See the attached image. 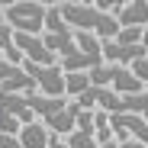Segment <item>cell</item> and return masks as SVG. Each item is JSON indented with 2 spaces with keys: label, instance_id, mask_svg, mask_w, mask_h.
Instances as JSON below:
<instances>
[{
  "label": "cell",
  "instance_id": "1",
  "mask_svg": "<svg viewBox=\"0 0 148 148\" xmlns=\"http://www.w3.org/2000/svg\"><path fill=\"white\" fill-rule=\"evenodd\" d=\"M61 19L68 23V29L74 32H90L100 42H113L119 36V23L110 13H100L93 3H77V0H68V3H58Z\"/></svg>",
  "mask_w": 148,
  "mask_h": 148
},
{
  "label": "cell",
  "instance_id": "2",
  "mask_svg": "<svg viewBox=\"0 0 148 148\" xmlns=\"http://www.w3.org/2000/svg\"><path fill=\"white\" fill-rule=\"evenodd\" d=\"M45 13H48V7L39 3V0H3V16H7V26L13 32L42 36Z\"/></svg>",
  "mask_w": 148,
  "mask_h": 148
},
{
  "label": "cell",
  "instance_id": "3",
  "mask_svg": "<svg viewBox=\"0 0 148 148\" xmlns=\"http://www.w3.org/2000/svg\"><path fill=\"white\" fill-rule=\"evenodd\" d=\"M42 42H45V48H48V52L58 58V64H61L68 55H74V48H77V45H74V29H68V23L61 19L58 7H48V13H45Z\"/></svg>",
  "mask_w": 148,
  "mask_h": 148
},
{
  "label": "cell",
  "instance_id": "4",
  "mask_svg": "<svg viewBox=\"0 0 148 148\" xmlns=\"http://www.w3.org/2000/svg\"><path fill=\"white\" fill-rule=\"evenodd\" d=\"M19 68L36 81V90L42 97H64V71H61V64L42 68V64H32V61H23Z\"/></svg>",
  "mask_w": 148,
  "mask_h": 148
},
{
  "label": "cell",
  "instance_id": "5",
  "mask_svg": "<svg viewBox=\"0 0 148 148\" xmlns=\"http://www.w3.org/2000/svg\"><path fill=\"white\" fill-rule=\"evenodd\" d=\"M13 45H16V52L23 55V61H32V64H42V68H55V64H58V58L45 48L42 36L16 32V36H13Z\"/></svg>",
  "mask_w": 148,
  "mask_h": 148
},
{
  "label": "cell",
  "instance_id": "6",
  "mask_svg": "<svg viewBox=\"0 0 148 148\" xmlns=\"http://www.w3.org/2000/svg\"><path fill=\"white\" fill-rule=\"evenodd\" d=\"M77 116H81V103L77 100H71L61 113H55L52 119H45V129L52 132V135H61V138H68L74 129H77Z\"/></svg>",
  "mask_w": 148,
  "mask_h": 148
},
{
  "label": "cell",
  "instance_id": "7",
  "mask_svg": "<svg viewBox=\"0 0 148 148\" xmlns=\"http://www.w3.org/2000/svg\"><path fill=\"white\" fill-rule=\"evenodd\" d=\"M116 23H119V29H145L148 26V0H132V3H122L116 10Z\"/></svg>",
  "mask_w": 148,
  "mask_h": 148
},
{
  "label": "cell",
  "instance_id": "8",
  "mask_svg": "<svg viewBox=\"0 0 148 148\" xmlns=\"http://www.w3.org/2000/svg\"><path fill=\"white\" fill-rule=\"evenodd\" d=\"M0 110H7L19 119V126H29V122H36V113L29 110V97L23 93H0Z\"/></svg>",
  "mask_w": 148,
  "mask_h": 148
},
{
  "label": "cell",
  "instance_id": "9",
  "mask_svg": "<svg viewBox=\"0 0 148 148\" xmlns=\"http://www.w3.org/2000/svg\"><path fill=\"white\" fill-rule=\"evenodd\" d=\"M48 138H52V132H48L45 122H39V119L19 129V145L23 148H48Z\"/></svg>",
  "mask_w": 148,
  "mask_h": 148
},
{
  "label": "cell",
  "instance_id": "10",
  "mask_svg": "<svg viewBox=\"0 0 148 148\" xmlns=\"http://www.w3.org/2000/svg\"><path fill=\"white\" fill-rule=\"evenodd\" d=\"M110 90L119 93V97H132V93H145V84L132 74V68H119V74H116V81H113Z\"/></svg>",
  "mask_w": 148,
  "mask_h": 148
},
{
  "label": "cell",
  "instance_id": "11",
  "mask_svg": "<svg viewBox=\"0 0 148 148\" xmlns=\"http://www.w3.org/2000/svg\"><path fill=\"white\" fill-rule=\"evenodd\" d=\"M90 74L87 71H74V74H64V97L68 100H77V97H84L90 90Z\"/></svg>",
  "mask_w": 148,
  "mask_h": 148
},
{
  "label": "cell",
  "instance_id": "12",
  "mask_svg": "<svg viewBox=\"0 0 148 148\" xmlns=\"http://www.w3.org/2000/svg\"><path fill=\"white\" fill-rule=\"evenodd\" d=\"M116 74H119V64H100V68L90 71V84L93 87H113Z\"/></svg>",
  "mask_w": 148,
  "mask_h": 148
},
{
  "label": "cell",
  "instance_id": "13",
  "mask_svg": "<svg viewBox=\"0 0 148 148\" xmlns=\"http://www.w3.org/2000/svg\"><path fill=\"white\" fill-rule=\"evenodd\" d=\"M68 148H100L93 138V129H74L68 135Z\"/></svg>",
  "mask_w": 148,
  "mask_h": 148
},
{
  "label": "cell",
  "instance_id": "14",
  "mask_svg": "<svg viewBox=\"0 0 148 148\" xmlns=\"http://www.w3.org/2000/svg\"><path fill=\"white\" fill-rule=\"evenodd\" d=\"M19 129H23L19 119L7 110H0V135H19Z\"/></svg>",
  "mask_w": 148,
  "mask_h": 148
},
{
  "label": "cell",
  "instance_id": "15",
  "mask_svg": "<svg viewBox=\"0 0 148 148\" xmlns=\"http://www.w3.org/2000/svg\"><path fill=\"white\" fill-rule=\"evenodd\" d=\"M142 32H145V29L126 26V29H119V36H116L113 42H116V45H142Z\"/></svg>",
  "mask_w": 148,
  "mask_h": 148
},
{
  "label": "cell",
  "instance_id": "16",
  "mask_svg": "<svg viewBox=\"0 0 148 148\" xmlns=\"http://www.w3.org/2000/svg\"><path fill=\"white\" fill-rule=\"evenodd\" d=\"M16 74H19V68H16V64H10V61L3 58V52H0V84H7L10 77H16Z\"/></svg>",
  "mask_w": 148,
  "mask_h": 148
},
{
  "label": "cell",
  "instance_id": "17",
  "mask_svg": "<svg viewBox=\"0 0 148 148\" xmlns=\"http://www.w3.org/2000/svg\"><path fill=\"white\" fill-rule=\"evenodd\" d=\"M132 74H135V77L145 84V90H148V58H142V61H135L132 64Z\"/></svg>",
  "mask_w": 148,
  "mask_h": 148
},
{
  "label": "cell",
  "instance_id": "18",
  "mask_svg": "<svg viewBox=\"0 0 148 148\" xmlns=\"http://www.w3.org/2000/svg\"><path fill=\"white\" fill-rule=\"evenodd\" d=\"M0 148H23L19 135H0Z\"/></svg>",
  "mask_w": 148,
  "mask_h": 148
},
{
  "label": "cell",
  "instance_id": "19",
  "mask_svg": "<svg viewBox=\"0 0 148 148\" xmlns=\"http://www.w3.org/2000/svg\"><path fill=\"white\" fill-rule=\"evenodd\" d=\"M48 148H68V138H61V135H52V138H48Z\"/></svg>",
  "mask_w": 148,
  "mask_h": 148
},
{
  "label": "cell",
  "instance_id": "20",
  "mask_svg": "<svg viewBox=\"0 0 148 148\" xmlns=\"http://www.w3.org/2000/svg\"><path fill=\"white\" fill-rule=\"evenodd\" d=\"M119 148H145V145H142V142H135V138H129V142H122Z\"/></svg>",
  "mask_w": 148,
  "mask_h": 148
},
{
  "label": "cell",
  "instance_id": "21",
  "mask_svg": "<svg viewBox=\"0 0 148 148\" xmlns=\"http://www.w3.org/2000/svg\"><path fill=\"white\" fill-rule=\"evenodd\" d=\"M142 45H145V52H148V26H145V32H142Z\"/></svg>",
  "mask_w": 148,
  "mask_h": 148
},
{
  "label": "cell",
  "instance_id": "22",
  "mask_svg": "<svg viewBox=\"0 0 148 148\" xmlns=\"http://www.w3.org/2000/svg\"><path fill=\"white\" fill-rule=\"evenodd\" d=\"M3 23H7V16H3V3H0V26H3Z\"/></svg>",
  "mask_w": 148,
  "mask_h": 148
},
{
  "label": "cell",
  "instance_id": "23",
  "mask_svg": "<svg viewBox=\"0 0 148 148\" xmlns=\"http://www.w3.org/2000/svg\"><path fill=\"white\" fill-rule=\"evenodd\" d=\"M103 148H119V142H110V145H103Z\"/></svg>",
  "mask_w": 148,
  "mask_h": 148
}]
</instances>
